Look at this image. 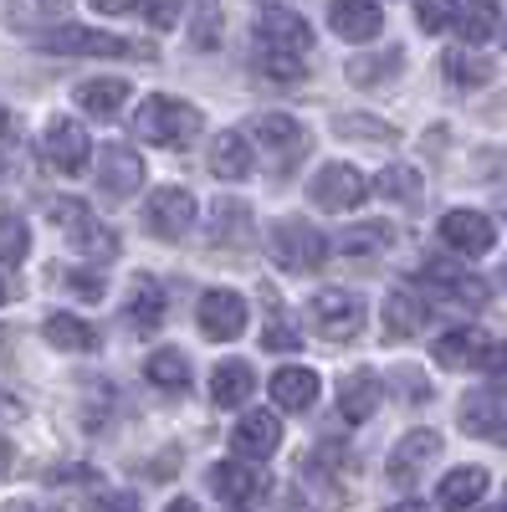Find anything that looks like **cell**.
I'll return each instance as SVG.
<instances>
[{
  "label": "cell",
  "instance_id": "cell-1",
  "mask_svg": "<svg viewBox=\"0 0 507 512\" xmlns=\"http://www.w3.org/2000/svg\"><path fill=\"white\" fill-rule=\"evenodd\" d=\"M200 128H205V118H200L190 103L164 98V93H159V98H144L139 113H134V134H139L144 144H159V149H190Z\"/></svg>",
  "mask_w": 507,
  "mask_h": 512
},
{
  "label": "cell",
  "instance_id": "cell-2",
  "mask_svg": "<svg viewBox=\"0 0 507 512\" xmlns=\"http://www.w3.org/2000/svg\"><path fill=\"white\" fill-rule=\"evenodd\" d=\"M41 52H57V57H154L149 47L129 36H113V31H98V26H52L36 36Z\"/></svg>",
  "mask_w": 507,
  "mask_h": 512
},
{
  "label": "cell",
  "instance_id": "cell-3",
  "mask_svg": "<svg viewBox=\"0 0 507 512\" xmlns=\"http://www.w3.org/2000/svg\"><path fill=\"white\" fill-rule=\"evenodd\" d=\"M308 323H313L318 338H328V344H349V338L364 333L369 308H364V297H354L349 287H323L308 303Z\"/></svg>",
  "mask_w": 507,
  "mask_h": 512
},
{
  "label": "cell",
  "instance_id": "cell-4",
  "mask_svg": "<svg viewBox=\"0 0 507 512\" xmlns=\"http://www.w3.org/2000/svg\"><path fill=\"white\" fill-rule=\"evenodd\" d=\"M272 256H277V267L292 272V277H308L328 262V236L313 226V221H277L272 226Z\"/></svg>",
  "mask_w": 507,
  "mask_h": 512
},
{
  "label": "cell",
  "instance_id": "cell-5",
  "mask_svg": "<svg viewBox=\"0 0 507 512\" xmlns=\"http://www.w3.org/2000/svg\"><path fill=\"white\" fill-rule=\"evenodd\" d=\"M52 210H57V226L67 231L77 256H93V262H113V256H118V236L82 200H52Z\"/></svg>",
  "mask_w": 507,
  "mask_h": 512
},
{
  "label": "cell",
  "instance_id": "cell-6",
  "mask_svg": "<svg viewBox=\"0 0 507 512\" xmlns=\"http://www.w3.org/2000/svg\"><path fill=\"white\" fill-rule=\"evenodd\" d=\"M190 226H195V195L185 185H159L144 200V231L154 241H180L190 236Z\"/></svg>",
  "mask_w": 507,
  "mask_h": 512
},
{
  "label": "cell",
  "instance_id": "cell-7",
  "mask_svg": "<svg viewBox=\"0 0 507 512\" xmlns=\"http://www.w3.org/2000/svg\"><path fill=\"white\" fill-rule=\"evenodd\" d=\"M308 195L318 210H333V216H344V210H359L364 195H369V175L354 164H323L318 175L308 180Z\"/></svg>",
  "mask_w": 507,
  "mask_h": 512
},
{
  "label": "cell",
  "instance_id": "cell-8",
  "mask_svg": "<svg viewBox=\"0 0 507 512\" xmlns=\"http://www.w3.org/2000/svg\"><path fill=\"white\" fill-rule=\"evenodd\" d=\"M461 431L477 436V441H507V400L497 395V384H482V390L461 395Z\"/></svg>",
  "mask_w": 507,
  "mask_h": 512
},
{
  "label": "cell",
  "instance_id": "cell-9",
  "mask_svg": "<svg viewBox=\"0 0 507 512\" xmlns=\"http://www.w3.org/2000/svg\"><path fill=\"white\" fill-rule=\"evenodd\" d=\"M88 128L72 123V118H52L47 134H41V159H47L52 169H62V175H77V169H88Z\"/></svg>",
  "mask_w": 507,
  "mask_h": 512
},
{
  "label": "cell",
  "instance_id": "cell-10",
  "mask_svg": "<svg viewBox=\"0 0 507 512\" xmlns=\"http://www.w3.org/2000/svg\"><path fill=\"white\" fill-rule=\"evenodd\" d=\"M210 492H216L221 502H231V507H251L267 492V472L257 461H246V456L216 461V466H210Z\"/></svg>",
  "mask_w": 507,
  "mask_h": 512
},
{
  "label": "cell",
  "instance_id": "cell-11",
  "mask_svg": "<svg viewBox=\"0 0 507 512\" xmlns=\"http://www.w3.org/2000/svg\"><path fill=\"white\" fill-rule=\"evenodd\" d=\"M200 333L205 338H216V344H231V338H241V328H246V297L241 292H231V287H210L205 297H200Z\"/></svg>",
  "mask_w": 507,
  "mask_h": 512
},
{
  "label": "cell",
  "instance_id": "cell-12",
  "mask_svg": "<svg viewBox=\"0 0 507 512\" xmlns=\"http://www.w3.org/2000/svg\"><path fill=\"white\" fill-rule=\"evenodd\" d=\"M441 241L456 251V256H482V251H492V241H497V226H492V216H482V210H446L441 216Z\"/></svg>",
  "mask_w": 507,
  "mask_h": 512
},
{
  "label": "cell",
  "instance_id": "cell-13",
  "mask_svg": "<svg viewBox=\"0 0 507 512\" xmlns=\"http://www.w3.org/2000/svg\"><path fill=\"white\" fill-rule=\"evenodd\" d=\"M426 287L446 292L451 303H467V308H487V297H492V287H487L477 272L461 267L456 256H436V262L426 267Z\"/></svg>",
  "mask_w": 507,
  "mask_h": 512
},
{
  "label": "cell",
  "instance_id": "cell-14",
  "mask_svg": "<svg viewBox=\"0 0 507 512\" xmlns=\"http://www.w3.org/2000/svg\"><path fill=\"white\" fill-rule=\"evenodd\" d=\"M139 185H144V159H139V149H129V144L98 149V190H103V195L123 200V195H134Z\"/></svg>",
  "mask_w": 507,
  "mask_h": 512
},
{
  "label": "cell",
  "instance_id": "cell-15",
  "mask_svg": "<svg viewBox=\"0 0 507 512\" xmlns=\"http://www.w3.org/2000/svg\"><path fill=\"white\" fill-rule=\"evenodd\" d=\"M231 446H236V456H246V461H267V456L282 446V420H277L272 410H246V415L236 420V431H231Z\"/></svg>",
  "mask_w": 507,
  "mask_h": 512
},
{
  "label": "cell",
  "instance_id": "cell-16",
  "mask_svg": "<svg viewBox=\"0 0 507 512\" xmlns=\"http://www.w3.org/2000/svg\"><path fill=\"white\" fill-rule=\"evenodd\" d=\"M441 456V436L436 431H426V425H420V431H410V436H400L395 441V451H390V482H400V487H410L420 472H426V466Z\"/></svg>",
  "mask_w": 507,
  "mask_h": 512
},
{
  "label": "cell",
  "instance_id": "cell-17",
  "mask_svg": "<svg viewBox=\"0 0 507 512\" xmlns=\"http://www.w3.org/2000/svg\"><path fill=\"white\" fill-rule=\"evenodd\" d=\"M262 41L272 52H292V57H308L313 52V31L298 11H287V6H267L262 11Z\"/></svg>",
  "mask_w": 507,
  "mask_h": 512
},
{
  "label": "cell",
  "instance_id": "cell-18",
  "mask_svg": "<svg viewBox=\"0 0 507 512\" xmlns=\"http://www.w3.org/2000/svg\"><path fill=\"white\" fill-rule=\"evenodd\" d=\"M379 400H385V379H379L374 369H354L344 384H338V415H344L349 425H364Z\"/></svg>",
  "mask_w": 507,
  "mask_h": 512
},
{
  "label": "cell",
  "instance_id": "cell-19",
  "mask_svg": "<svg viewBox=\"0 0 507 512\" xmlns=\"http://www.w3.org/2000/svg\"><path fill=\"white\" fill-rule=\"evenodd\" d=\"M328 26H333V36H344V41H374L379 26H385V11H379L374 0H333Z\"/></svg>",
  "mask_w": 507,
  "mask_h": 512
},
{
  "label": "cell",
  "instance_id": "cell-20",
  "mask_svg": "<svg viewBox=\"0 0 507 512\" xmlns=\"http://www.w3.org/2000/svg\"><path fill=\"white\" fill-rule=\"evenodd\" d=\"M487 349H492V338L482 328H446L436 338V364L441 369H482Z\"/></svg>",
  "mask_w": 507,
  "mask_h": 512
},
{
  "label": "cell",
  "instance_id": "cell-21",
  "mask_svg": "<svg viewBox=\"0 0 507 512\" xmlns=\"http://www.w3.org/2000/svg\"><path fill=\"white\" fill-rule=\"evenodd\" d=\"M257 144L272 149L282 164L287 159H303L308 154V128L298 118H287V113H262L257 118Z\"/></svg>",
  "mask_w": 507,
  "mask_h": 512
},
{
  "label": "cell",
  "instance_id": "cell-22",
  "mask_svg": "<svg viewBox=\"0 0 507 512\" xmlns=\"http://www.w3.org/2000/svg\"><path fill=\"white\" fill-rule=\"evenodd\" d=\"M487 482L492 477L482 472V466H456V472H446L441 487H436V507L441 512H467L487 497Z\"/></svg>",
  "mask_w": 507,
  "mask_h": 512
},
{
  "label": "cell",
  "instance_id": "cell-23",
  "mask_svg": "<svg viewBox=\"0 0 507 512\" xmlns=\"http://www.w3.org/2000/svg\"><path fill=\"white\" fill-rule=\"evenodd\" d=\"M272 400H277V410H313V400H318V374H313L308 364H282V369L272 374Z\"/></svg>",
  "mask_w": 507,
  "mask_h": 512
},
{
  "label": "cell",
  "instance_id": "cell-24",
  "mask_svg": "<svg viewBox=\"0 0 507 512\" xmlns=\"http://www.w3.org/2000/svg\"><path fill=\"white\" fill-rule=\"evenodd\" d=\"M164 313H169V297H164V287H159L149 272H139V277L129 282V328L154 333V328L164 323Z\"/></svg>",
  "mask_w": 507,
  "mask_h": 512
},
{
  "label": "cell",
  "instance_id": "cell-25",
  "mask_svg": "<svg viewBox=\"0 0 507 512\" xmlns=\"http://www.w3.org/2000/svg\"><path fill=\"white\" fill-rule=\"evenodd\" d=\"M251 390H257V374H251L246 359H226V364L210 369V400H216V405L236 410V405L251 400Z\"/></svg>",
  "mask_w": 507,
  "mask_h": 512
},
{
  "label": "cell",
  "instance_id": "cell-26",
  "mask_svg": "<svg viewBox=\"0 0 507 512\" xmlns=\"http://www.w3.org/2000/svg\"><path fill=\"white\" fill-rule=\"evenodd\" d=\"M379 323H385V338L390 344H405V338H415L420 328H426V303H415L410 292H390L385 308H379Z\"/></svg>",
  "mask_w": 507,
  "mask_h": 512
},
{
  "label": "cell",
  "instance_id": "cell-27",
  "mask_svg": "<svg viewBox=\"0 0 507 512\" xmlns=\"http://www.w3.org/2000/svg\"><path fill=\"white\" fill-rule=\"evenodd\" d=\"M129 82H123V77H88V82H77V108L82 113H93V118H113L123 103H129Z\"/></svg>",
  "mask_w": 507,
  "mask_h": 512
},
{
  "label": "cell",
  "instance_id": "cell-28",
  "mask_svg": "<svg viewBox=\"0 0 507 512\" xmlns=\"http://www.w3.org/2000/svg\"><path fill=\"white\" fill-rule=\"evenodd\" d=\"M210 175H221V180H251V144L236 134V128H226V134L210 139Z\"/></svg>",
  "mask_w": 507,
  "mask_h": 512
},
{
  "label": "cell",
  "instance_id": "cell-29",
  "mask_svg": "<svg viewBox=\"0 0 507 512\" xmlns=\"http://www.w3.org/2000/svg\"><path fill=\"white\" fill-rule=\"evenodd\" d=\"M41 333H47V344L62 349V354H93L98 349L93 323H82L77 313H52L47 323H41Z\"/></svg>",
  "mask_w": 507,
  "mask_h": 512
},
{
  "label": "cell",
  "instance_id": "cell-30",
  "mask_svg": "<svg viewBox=\"0 0 507 512\" xmlns=\"http://www.w3.org/2000/svg\"><path fill=\"white\" fill-rule=\"evenodd\" d=\"M144 374H149L154 390H169V395H185L190 390V359L180 349H154L149 364H144Z\"/></svg>",
  "mask_w": 507,
  "mask_h": 512
},
{
  "label": "cell",
  "instance_id": "cell-31",
  "mask_svg": "<svg viewBox=\"0 0 507 512\" xmlns=\"http://www.w3.org/2000/svg\"><path fill=\"white\" fill-rule=\"evenodd\" d=\"M497 26H502V6H492V0L456 6V36L467 41V47H482L487 36H497Z\"/></svg>",
  "mask_w": 507,
  "mask_h": 512
},
{
  "label": "cell",
  "instance_id": "cell-32",
  "mask_svg": "<svg viewBox=\"0 0 507 512\" xmlns=\"http://www.w3.org/2000/svg\"><path fill=\"white\" fill-rule=\"evenodd\" d=\"M441 72L456 82V88H487V82L497 77L492 57H482V52H446L441 57Z\"/></svg>",
  "mask_w": 507,
  "mask_h": 512
},
{
  "label": "cell",
  "instance_id": "cell-33",
  "mask_svg": "<svg viewBox=\"0 0 507 512\" xmlns=\"http://www.w3.org/2000/svg\"><path fill=\"white\" fill-rule=\"evenodd\" d=\"M210 241H216V246L251 241V210H246L241 200H221L216 216H210Z\"/></svg>",
  "mask_w": 507,
  "mask_h": 512
},
{
  "label": "cell",
  "instance_id": "cell-34",
  "mask_svg": "<svg viewBox=\"0 0 507 512\" xmlns=\"http://www.w3.org/2000/svg\"><path fill=\"white\" fill-rule=\"evenodd\" d=\"M374 190L390 195V200H400V205H420V195H426L415 164H390V169H379V175H374Z\"/></svg>",
  "mask_w": 507,
  "mask_h": 512
},
{
  "label": "cell",
  "instance_id": "cell-35",
  "mask_svg": "<svg viewBox=\"0 0 507 512\" xmlns=\"http://www.w3.org/2000/svg\"><path fill=\"white\" fill-rule=\"evenodd\" d=\"M333 134L364 139V144H395V139H400V128L385 123V118H369V113H338V118H333Z\"/></svg>",
  "mask_w": 507,
  "mask_h": 512
},
{
  "label": "cell",
  "instance_id": "cell-36",
  "mask_svg": "<svg viewBox=\"0 0 507 512\" xmlns=\"http://www.w3.org/2000/svg\"><path fill=\"white\" fill-rule=\"evenodd\" d=\"M400 67H405V52L400 47H385L379 57H354L349 62V77L359 82V88H369V82H390Z\"/></svg>",
  "mask_w": 507,
  "mask_h": 512
},
{
  "label": "cell",
  "instance_id": "cell-37",
  "mask_svg": "<svg viewBox=\"0 0 507 512\" xmlns=\"http://www.w3.org/2000/svg\"><path fill=\"white\" fill-rule=\"evenodd\" d=\"M385 231L379 226H359V231H338L333 241H328V251H338V256H349V262H364V256H374V251H385Z\"/></svg>",
  "mask_w": 507,
  "mask_h": 512
},
{
  "label": "cell",
  "instance_id": "cell-38",
  "mask_svg": "<svg viewBox=\"0 0 507 512\" xmlns=\"http://www.w3.org/2000/svg\"><path fill=\"white\" fill-rule=\"evenodd\" d=\"M26 256H31V226L6 210V216H0V262H6V267H21Z\"/></svg>",
  "mask_w": 507,
  "mask_h": 512
},
{
  "label": "cell",
  "instance_id": "cell-39",
  "mask_svg": "<svg viewBox=\"0 0 507 512\" xmlns=\"http://www.w3.org/2000/svg\"><path fill=\"white\" fill-rule=\"evenodd\" d=\"M221 41V6L216 0H195V26H190V47L210 52Z\"/></svg>",
  "mask_w": 507,
  "mask_h": 512
},
{
  "label": "cell",
  "instance_id": "cell-40",
  "mask_svg": "<svg viewBox=\"0 0 507 512\" xmlns=\"http://www.w3.org/2000/svg\"><path fill=\"white\" fill-rule=\"evenodd\" d=\"M134 11H139L154 31H169V26H180L185 0H134Z\"/></svg>",
  "mask_w": 507,
  "mask_h": 512
},
{
  "label": "cell",
  "instance_id": "cell-41",
  "mask_svg": "<svg viewBox=\"0 0 507 512\" xmlns=\"http://www.w3.org/2000/svg\"><path fill=\"white\" fill-rule=\"evenodd\" d=\"M262 344H267L272 354L298 349V344H303V338H298V323H292L287 313H272V318H267V328H262Z\"/></svg>",
  "mask_w": 507,
  "mask_h": 512
},
{
  "label": "cell",
  "instance_id": "cell-42",
  "mask_svg": "<svg viewBox=\"0 0 507 512\" xmlns=\"http://www.w3.org/2000/svg\"><path fill=\"white\" fill-rule=\"evenodd\" d=\"M456 21V0H415V26L420 31H446Z\"/></svg>",
  "mask_w": 507,
  "mask_h": 512
},
{
  "label": "cell",
  "instance_id": "cell-43",
  "mask_svg": "<svg viewBox=\"0 0 507 512\" xmlns=\"http://www.w3.org/2000/svg\"><path fill=\"white\" fill-rule=\"evenodd\" d=\"M262 72H267V77H277V82H298L308 67H303V57H292V52H272V47H267V52H262Z\"/></svg>",
  "mask_w": 507,
  "mask_h": 512
},
{
  "label": "cell",
  "instance_id": "cell-44",
  "mask_svg": "<svg viewBox=\"0 0 507 512\" xmlns=\"http://www.w3.org/2000/svg\"><path fill=\"white\" fill-rule=\"evenodd\" d=\"M395 384H400L405 400H431V379L420 369H395Z\"/></svg>",
  "mask_w": 507,
  "mask_h": 512
},
{
  "label": "cell",
  "instance_id": "cell-45",
  "mask_svg": "<svg viewBox=\"0 0 507 512\" xmlns=\"http://www.w3.org/2000/svg\"><path fill=\"white\" fill-rule=\"evenodd\" d=\"M477 169H482L487 180L507 185V149H487V154H477Z\"/></svg>",
  "mask_w": 507,
  "mask_h": 512
},
{
  "label": "cell",
  "instance_id": "cell-46",
  "mask_svg": "<svg viewBox=\"0 0 507 512\" xmlns=\"http://www.w3.org/2000/svg\"><path fill=\"white\" fill-rule=\"evenodd\" d=\"M88 512H139V502L129 492H103V497L88 502Z\"/></svg>",
  "mask_w": 507,
  "mask_h": 512
},
{
  "label": "cell",
  "instance_id": "cell-47",
  "mask_svg": "<svg viewBox=\"0 0 507 512\" xmlns=\"http://www.w3.org/2000/svg\"><path fill=\"white\" fill-rule=\"evenodd\" d=\"M67 287H72L77 297H88V303H98V297H103V277H98V272H72Z\"/></svg>",
  "mask_w": 507,
  "mask_h": 512
},
{
  "label": "cell",
  "instance_id": "cell-48",
  "mask_svg": "<svg viewBox=\"0 0 507 512\" xmlns=\"http://www.w3.org/2000/svg\"><path fill=\"white\" fill-rule=\"evenodd\" d=\"M482 369H487L497 384H507V344H492V349L482 354Z\"/></svg>",
  "mask_w": 507,
  "mask_h": 512
},
{
  "label": "cell",
  "instance_id": "cell-49",
  "mask_svg": "<svg viewBox=\"0 0 507 512\" xmlns=\"http://www.w3.org/2000/svg\"><path fill=\"white\" fill-rule=\"evenodd\" d=\"M93 6H98V11H108V16H123V11L134 6V0H93Z\"/></svg>",
  "mask_w": 507,
  "mask_h": 512
},
{
  "label": "cell",
  "instance_id": "cell-50",
  "mask_svg": "<svg viewBox=\"0 0 507 512\" xmlns=\"http://www.w3.org/2000/svg\"><path fill=\"white\" fill-rule=\"evenodd\" d=\"M385 512H431L420 497H405V502H395V507H385Z\"/></svg>",
  "mask_w": 507,
  "mask_h": 512
},
{
  "label": "cell",
  "instance_id": "cell-51",
  "mask_svg": "<svg viewBox=\"0 0 507 512\" xmlns=\"http://www.w3.org/2000/svg\"><path fill=\"white\" fill-rule=\"evenodd\" d=\"M0 139H16V118H11V108H0Z\"/></svg>",
  "mask_w": 507,
  "mask_h": 512
},
{
  "label": "cell",
  "instance_id": "cell-52",
  "mask_svg": "<svg viewBox=\"0 0 507 512\" xmlns=\"http://www.w3.org/2000/svg\"><path fill=\"white\" fill-rule=\"evenodd\" d=\"M164 512H200V507H195V502H190V497H175V502H169V507H164Z\"/></svg>",
  "mask_w": 507,
  "mask_h": 512
},
{
  "label": "cell",
  "instance_id": "cell-53",
  "mask_svg": "<svg viewBox=\"0 0 507 512\" xmlns=\"http://www.w3.org/2000/svg\"><path fill=\"white\" fill-rule=\"evenodd\" d=\"M6 466H11V446H6V436H0V477H6Z\"/></svg>",
  "mask_w": 507,
  "mask_h": 512
},
{
  "label": "cell",
  "instance_id": "cell-54",
  "mask_svg": "<svg viewBox=\"0 0 507 512\" xmlns=\"http://www.w3.org/2000/svg\"><path fill=\"white\" fill-rule=\"evenodd\" d=\"M6 512H36V507H31V502H21V497H16V502H6Z\"/></svg>",
  "mask_w": 507,
  "mask_h": 512
},
{
  "label": "cell",
  "instance_id": "cell-55",
  "mask_svg": "<svg viewBox=\"0 0 507 512\" xmlns=\"http://www.w3.org/2000/svg\"><path fill=\"white\" fill-rule=\"evenodd\" d=\"M0 303H6V277H0Z\"/></svg>",
  "mask_w": 507,
  "mask_h": 512
},
{
  "label": "cell",
  "instance_id": "cell-56",
  "mask_svg": "<svg viewBox=\"0 0 507 512\" xmlns=\"http://www.w3.org/2000/svg\"><path fill=\"white\" fill-rule=\"evenodd\" d=\"M487 512H507V502H497V507H487Z\"/></svg>",
  "mask_w": 507,
  "mask_h": 512
},
{
  "label": "cell",
  "instance_id": "cell-57",
  "mask_svg": "<svg viewBox=\"0 0 507 512\" xmlns=\"http://www.w3.org/2000/svg\"><path fill=\"white\" fill-rule=\"evenodd\" d=\"M502 31H507V16H502Z\"/></svg>",
  "mask_w": 507,
  "mask_h": 512
},
{
  "label": "cell",
  "instance_id": "cell-58",
  "mask_svg": "<svg viewBox=\"0 0 507 512\" xmlns=\"http://www.w3.org/2000/svg\"><path fill=\"white\" fill-rule=\"evenodd\" d=\"M0 169H6V164H0Z\"/></svg>",
  "mask_w": 507,
  "mask_h": 512
}]
</instances>
